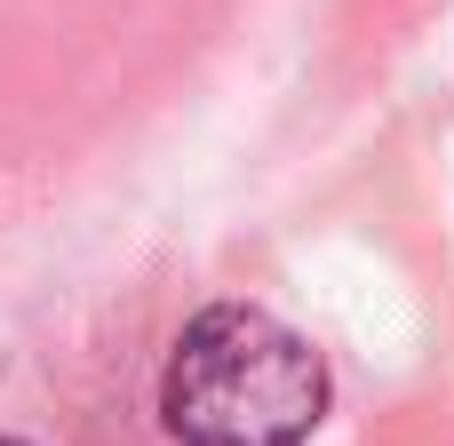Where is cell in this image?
Returning a JSON list of instances; mask_svg holds the SVG:
<instances>
[{"label":"cell","instance_id":"1","mask_svg":"<svg viewBox=\"0 0 454 446\" xmlns=\"http://www.w3.org/2000/svg\"><path fill=\"white\" fill-rule=\"evenodd\" d=\"M319 415V351L255 303H207L160 367V423L176 446H303Z\"/></svg>","mask_w":454,"mask_h":446},{"label":"cell","instance_id":"2","mask_svg":"<svg viewBox=\"0 0 454 446\" xmlns=\"http://www.w3.org/2000/svg\"><path fill=\"white\" fill-rule=\"evenodd\" d=\"M0 446H24V439H0Z\"/></svg>","mask_w":454,"mask_h":446}]
</instances>
